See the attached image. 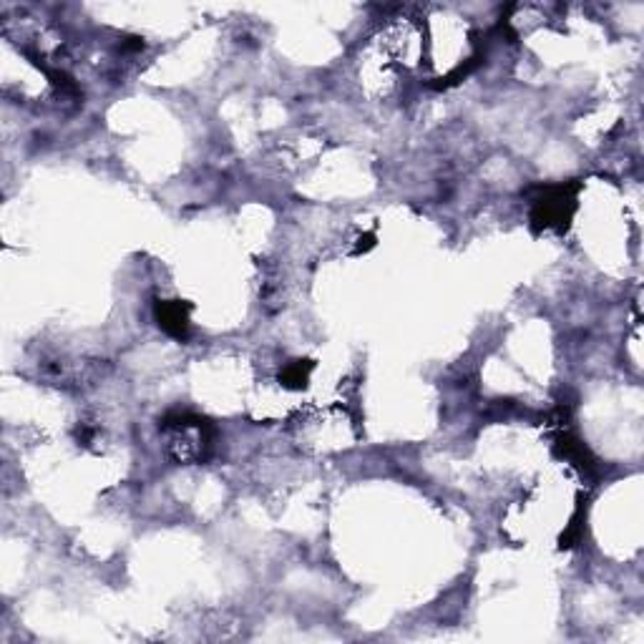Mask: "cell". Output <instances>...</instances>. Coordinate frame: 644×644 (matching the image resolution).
I'll return each instance as SVG.
<instances>
[{"label": "cell", "instance_id": "7a4b0ae2", "mask_svg": "<svg viewBox=\"0 0 644 644\" xmlns=\"http://www.w3.org/2000/svg\"><path fill=\"white\" fill-rule=\"evenodd\" d=\"M157 320L164 332H169L174 338H184L189 330V305H182L179 299L159 302Z\"/></svg>", "mask_w": 644, "mask_h": 644}, {"label": "cell", "instance_id": "6da1fadb", "mask_svg": "<svg viewBox=\"0 0 644 644\" xmlns=\"http://www.w3.org/2000/svg\"><path fill=\"white\" fill-rule=\"evenodd\" d=\"M574 212V197L569 187H549L534 205V221L541 227H564Z\"/></svg>", "mask_w": 644, "mask_h": 644}, {"label": "cell", "instance_id": "3957f363", "mask_svg": "<svg viewBox=\"0 0 644 644\" xmlns=\"http://www.w3.org/2000/svg\"><path fill=\"white\" fill-rule=\"evenodd\" d=\"M310 368H313L310 362H305V365H302V362H292V365L284 370V376H283L284 385H290V388H302V385L307 383V373H310Z\"/></svg>", "mask_w": 644, "mask_h": 644}]
</instances>
